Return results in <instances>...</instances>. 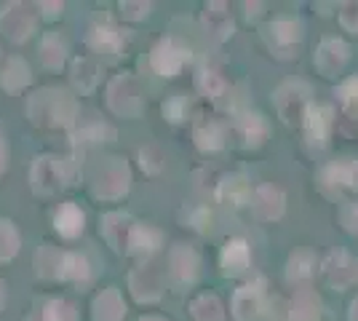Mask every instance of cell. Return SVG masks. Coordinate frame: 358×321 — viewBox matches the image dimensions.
Returning <instances> with one entry per match:
<instances>
[{"label":"cell","mask_w":358,"mask_h":321,"mask_svg":"<svg viewBox=\"0 0 358 321\" xmlns=\"http://www.w3.org/2000/svg\"><path fill=\"white\" fill-rule=\"evenodd\" d=\"M32 123L38 126H67L73 129L78 121V102L62 89H43V92L32 94L27 102Z\"/></svg>","instance_id":"obj_1"},{"label":"cell","mask_w":358,"mask_h":321,"mask_svg":"<svg viewBox=\"0 0 358 321\" xmlns=\"http://www.w3.org/2000/svg\"><path fill=\"white\" fill-rule=\"evenodd\" d=\"M139 321H164V319H158V316H145V319H139Z\"/></svg>","instance_id":"obj_50"},{"label":"cell","mask_w":358,"mask_h":321,"mask_svg":"<svg viewBox=\"0 0 358 321\" xmlns=\"http://www.w3.org/2000/svg\"><path fill=\"white\" fill-rule=\"evenodd\" d=\"M30 183L35 193H41V196H54V193H59L62 187L70 183V166H67V161L54 158V155L35 158L32 171H30Z\"/></svg>","instance_id":"obj_4"},{"label":"cell","mask_w":358,"mask_h":321,"mask_svg":"<svg viewBox=\"0 0 358 321\" xmlns=\"http://www.w3.org/2000/svg\"><path fill=\"white\" fill-rule=\"evenodd\" d=\"M107 105L115 115L123 118H136L142 113V92H139V83L129 73L113 78L110 86H107Z\"/></svg>","instance_id":"obj_5"},{"label":"cell","mask_w":358,"mask_h":321,"mask_svg":"<svg viewBox=\"0 0 358 321\" xmlns=\"http://www.w3.org/2000/svg\"><path fill=\"white\" fill-rule=\"evenodd\" d=\"M337 97L343 102V110L350 118H358V76L348 78L343 86L337 89Z\"/></svg>","instance_id":"obj_39"},{"label":"cell","mask_w":358,"mask_h":321,"mask_svg":"<svg viewBox=\"0 0 358 321\" xmlns=\"http://www.w3.org/2000/svg\"><path fill=\"white\" fill-rule=\"evenodd\" d=\"M217 199L227 206H243L252 201V185L243 174H227L217 187Z\"/></svg>","instance_id":"obj_21"},{"label":"cell","mask_w":358,"mask_h":321,"mask_svg":"<svg viewBox=\"0 0 358 321\" xmlns=\"http://www.w3.org/2000/svg\"><path fill=\"white\" fill-rule=\"evenodd\" d=\"M284 209H286V196L278 187L262 185V187H257L252 193V212L257 220L273 222V220H278L284 214Z\"/></svg>","instance_id":"obj_14"},{"label":"cell","mask_w":358,"mask_h":321,"mask_svg":"<svg viewBox=\"0 0 358 321\" xmlns=\"http://www.w3.org/2000/svg\"><path fill=\"white\" fill-rule=\"evenodd\" d=\"M265 311L262 284H246L233 294V316L236 321H259Z\"/></svg>","instance_id":"obj_13"},{"label":"cell","mask_w":358,"mask_h":321,"mask_svg":"<svg viewBox=\"0 0 358 321\" xmlns=\"http://www.w3.org/2000/svg\"><path fill=\"white\" fill-rule=\"evenodd\" d=\"M115 139V129L105 123L102 118H80L73 126V142H80V145H91V142H110Z\"/></svg>","instance_id":"obj_19"},{"label":"cell","mask_w":358,"mask_h":321,"mask_svg":"<svg viewBox=\"0 0 358 321\" xmlns=\"http://www.w3.org/2000/svg\"><path fill=\"white\" fill-rule=\"evenodd\" d=\"M331 107L327 105H310L308 110V115H305V131H308V139H310V145L315 148H324L327 145L329 134H331Z\"/></svg>","instance_id":"obj_16"},{"label":"cell","mask_w":358,"mask_h":321,"mask_svg":"<svg viewBox=\"0 0 358 321\" xmlns=\"http://www.w3.org/2000/svg\"><path fill=\"white\" fill-rule=\"evenodd\" d=\"M203 27L209 32L211 38H217V41H224V38H230L233 35V16L227 11V6L224 3H209L206 8H203Z\"/></svg>","instance_id":"obj_23"},{"label":"cell","mask_w":358,"mask_h":321,"mask_svg":"<svg viewBox=\"0 0 358 321\" xmlns=\"http://www.w3.org/2000/svg\"><path fill=\"white\" fill-rule=\"evenodd\" d=\"M62 257H64V252L43 244L35 252V273L41 276V278H59Z\"/></svg>","instance_id":"obj_31"},{"label":"cell","mask_w":358,"mask_h":321,"mask_svg":"<svg viewBox=\"0 0 358 321\" xmlns=\"http://www.w3.org/2000/svg\"><path fill=\"white\" fill-rule=\"evenodd\" d=\"M59 278L62 281H73V284H89L91 281L89 260H86L83 255H78V252H64Z\"/></svg>","instance_id":"obj_26"},{"label":"cell","mask_w":358,"mask_h":321,"mask_svg":"<svg viewBox=\"0 0 358 321\" xmlns=\"http://www.w3.org/2000/svg\"><path fill=\"white\" fill-rule=\"evenodd\" d=\"M139 161H142V169H145L148 174H161L166 166V155L158 145L142 148V150H139Z\"/></svg>","instance_id":"obj_40"},{"label":"cell","mask_w":358,"mask_h":321,"mask_svg":"<svg viewBox=\"0 0 358 321\" xmlns=\"http://www.w3.org/2000/svg\"><path fill=\"white\" fill-rule=\"evenodd\" d=\"M134 228H136V222L123 212H110L102 217V233H105L107 244L113 246L115 252H120V255L129 252Z\"/></svg>","instance_id":"obj_12"},{"label":"cell","mask_w":358,"mask_h":321,"mask_svg":"<svg viewBox=\"0 0 358 321\" xmlns=\"http://www.w3.org/2000/svg\"><path fill=\"white\" fill-rule=\"evenodd\" d=\"M129 183H131V171L123 158L107 155L99 158L96 164L89 169V187L94 199L102 201H115L129 193Z\"/></svg>","instance_id":"obj_2"},{"label":"cell","mask_w":358,"mask_h":321,"mask_svg":"<svg viewBox=\"0 0 358 321\" xmlns=\"http://www.w3.org/2000/svg\"><path fill=\"white\" fill-rule=\"evenodd\" d=\"M6 169V142H3V134H0V174Z\"/></svg>","instance_id":"obj_47"},{"label":"cell","mask_w":358,"mask_h":321,"mask_svg":"<svg viewBox=\"0 0 358 321\" xmlns=\"http://www.w3.org/2000/svg\"><path fill=\"white\" fill-rule=\"evenodd\" d=\"M91 316L94 321H123L126 319V303L120 297V292L115 287L110 290H102L94 303H91Z\"/></svg>","instance_id":"obj_17"},{"label":"cell","mask_w":358,"mask_h":321,"mask_svg":"<svg viewBox=\"0 0 358 321\" xmlns=\"http://www.w3.org/2000/svg\"><path fill=\"white\" fill-rule=\"evenodd\" d=\"M340 22H343L345 30L358 32V3H345L343 11H340Z\"/></svg>","instance_id":"obj_44"},{"label":"cell","mask_w":358,"mask_h":321,"mask_svg":"<svg viewBox=\"0 0 358 321\" xmlns=\"http://www.w3.org/2000/svg\"><path fill=\"white\" fill-rule=\"evenodd\" d=\"M348 57H350V48H348L345 41H340V38H327L318 46V51H315V70L324 78H337L340 70L345 67Z\"/></svg>","instance_id":"obj_10"},{"label":"cell","mask_w":358,"mask_h":321,"mask_svg":"<svg viewBox=\"0 0 358 321\" xmlns=\"http://www.w3.org/2000/svg\"><path fill=\"white\" fill-rule=\"evenodd\" d=\"M43 321H78V308L70 300H48L43 308Z\"/></svg>","instance_id":"obj_38"},{"label":"cell","mask_w":358,"mask_h":321,"mask_svg":"<svg viewBox=\"0 0 358 321\" xmlns=\"http://www.w3.org/2000/svg\"><path fill=\"white\" fill-rule=\"evenodd\" d=\"M129 290L139 303H155L164 294V271L155 260H145L129 276Z\"/></svg>","instance_id":"obj_8"},{"label":"cell","mask_w":358,"mask_h":321,"mask_svg":"<svg viewBox=\"0 0 358 321\" xmlns=\"http://www.w3.org/2000/svg\"><path fill=\"white\" fill-rule=\"evenodd\" d=\"M195 145H198V150H203V153H214V150H220L224 145V129L220 121H211V118H203V121L195 123Z\"/></svg>","instance_id":"obj_25"},{"label":"cell","mask_w":358,"mask_h":321,"mask_svg":"<svg viewBox=\"0 0 358 321\" xmlns=\"http://www.w3.org/2000/svg\"><path fill=\"white\" fill-rule=\"evenodd\" d=\"M27 83H30V67H27V62L22 59V57L8 59L6 70L0 73V86L6 92H22Z\"/></svg>","instance_id":"obj_30"},{"label":"cell","mask_w":358,"mask_h":321,"mask_svg":"<svg viewBox=\"0 0 358 321\" xmlns=\"http://www.w3.org/2000/svg\"><path fill=\"white\" fill-rule=\"evenodd\" d=\"M343 225L350 233H358V204H348L343 209Z\"/></svg>","instance_id":"obj_46"},{"label":"cell","mask_w":358,"mask_h":321,"mask_svg":"<svg viewBox=\"0 0 358 321\" xmlns=\"http://www.w3.org/2000/svg\"><path fill=\"white\" fill-rule=\"evenodd\" d=\"M164 115L169 118L171 123H179L187 118V99L185 97H171V99H166L164 102Z\"/></svg>","instance_id":"obj_41"},{"label":"cell","mask_w":358,"mask_h":321,"mask_svg":"<svg viewBox=\"0 0 358 321\" xmlns=\"http://www.w3.org/2000/svg\"><path fill=\"white\" fill-rule=\"evenodd\" d=\"M19 246H22V238H19V233H16L14 222L0 220V262L14 260Z\"/></svg>","instance_id":"obj_36"},{"label":"cell","mask_w":358,"mask_h":321,"mask_svg":"<svg viewBox=\"0 0 358 321\" xmlns=\"http://www.w3.org/2000/svg\"><path fill=\"white\" fill-rule=\"evenodd\" d=\"M3 303H6V284H3V278H0V311H3Z\"/></svg>","instance_id":"obj_49"},{"label":"cell","mask_w":358,"mask_h":321,"mask_svg":"<svg viewBox=\"0 0 358 321\" xmlns=\"http://www.w3.org/2000/svg\"><path fill=\"white\" fill-rule=\"evenodd\" d=\"M99 64L91 59V57H80V59L73 62V83L80 89L83 94H89L96 89V83H99Z\"/></svg>","instance_id":"obj_28"},{"label":"cell","mask_w":358,"mask_h":321,"mask_svg":"<svg viewBox=\"0 0 358 321\" xmlns=\"http://www.w3.org/2000/svg\"><path fill=\"white\" fill-rule=\"evenodd\" d=\"M201 271V257L198 252L185 244H177L169 252V276L174 284H193Z\"/></svg>","instance_id":"obj_11"},{"label":"cell","mask_w":358,"mask_h":321,"mask_svg":"<svg viewBox=\"0 0 358 321\" xmlns=\"http://www.w3.org/2000/svg\"><path fill=\"white\" fill-rule=\"evenodd\" d=\"M64 57H67V46L59 35H45L43 43H41V62H43L48 70H59L64 64Z\"/></svg>","instance_id":"obj_34"},{"label":"cell","mask_w":358,"mask_h":321,"mask_svg":"<svg viewBox=\"0 0 358 321\" xmlns=\"http://www.w3.org/2000/svg\"><path fill=\"white\" fill-rule=\"evenodd\" d=\"M62 11H64V3H59V0H51V3H41L38 6V14L43 16V19H59Z\"/></svg>","instance_id":"obj_45"},{"label":"cell","mask_w":358,"mask_h":321,"mask_svg":"<svg viewBox=\"0 0 358 321\" xmlns=\"http://www.w3.org/2000/svg\"><path fill=\"white\" fill-rule=\"evenodd\" d=\"M321 316V300L313 292L299 290L292 300V311H289V321H318Z\"/></svg>","instance_id":"obj_27"},{"label":"cell","mask_w":358,"mask_h":321,"mask_svg":"<svg viewBox=\"0 0 358 321\" xmlns=\"http://www.w3.org/2000/svg\"><path fill=\"white\" fill-rule=\"evenodd\" d=\"M187 48L179 46L174 38H164L152 46V54H150V64L158 76L164 78H174L182 70V64L187 62Z\"/></svg>","instance_id":"obj_9"},{"label":"cell","mask_w":358,"mask_h":321,"mask_svg":"<svg viewBox=\"0 0 358 321\" xmlns=\"http://www.w3.org/2000/svg\"><path fill=\"white\" fill-rule=\"evenodd\" d=\"M262 38L275 57L289 59V57H297L294 51L302 41V24L297 19H275L273 24L262 27Z\"/></svg>","instance_id":"obj_6"},{"label":"cell","mask_w":358,"mask_h":321,"mask_svg":"<svg viewBox=\"0 0 358 321\" xmlns=\"http://www.w3.org/2000/svg\"><path fill=\"white\" fill-rule=\"evenodd\" d=\"M252 265V252H249V244L243 238H233L227 241L222 249V273L224 276H241L249 271Z\"/></svg>","instance_id":"obj_22"},{"label":"cell","mask_w":358,"mask_h":321,"mask_svg":"<svg viewBox=\"0 0 358 321\" xmlns=\"http://www.w3.org/2000/svg\"><path fill=\"white\" fill-rule=\"evenodd\" d=\"M38 16H41L38 8L30 3H8L0 11V32H6V38H11L16 43H22L32 35Z\"/></svg>","instance_id":"obj_7"},{"label":"cell","mask_w":358,"mask_h":321,"mask_svg":"<svg viewBox=\"0 0 358 321\" xmlns=\"http://www.w3.org/2000/svg\"><path fill=\"white\" fill-rule=\"evenodd\" d=\"M236 131L246 148H259L268 137V123L259 113H246L236 121Z\"/></svg>","instance_id":"obj_24"},{"label":"cell","mask_w":358,"mask_h":321,"mask_svg":"<svg viewBox=\"0 0 358 321\" xmlns=\"http://www.w3.org/2000/svg\"><path fill=\"white\" fill-rule=\"evenodd\" d=\"M324 183L331 185H350L358 190V161L350 164H334V166L324 169Z\"/></svg>","instance_id":"obj_35"},{"label":"cell","mask_w":358,"mask_h":321,"mask_svg":"<svg viewBox=\"0 0 358 321\" xmlns=\"http://www.w3.org/2000/svg\"><path fill=\"white\" fill-rule=\"evenodd\" d=\"M273 102H275L281 121L289 126H299V123H305V115L310 110V89L302 80H289L273 94Z\"/></svg>","instance_id":"obj_3"},{"label":"cell","mask_w":358,"mask_h":321,"mask_svg":"<svg viewBox=\"0 0 358 321\" xmlns=\"http://www.w3.org/2000/svg\"><path fill=\"white\" fill-rule=\"evenodd\" d=\"M324 276L331 287L345 290L353 281H358V262L348 255V252H331L324 260Z\"/></svg>","instance_id":"obj_15"},{"label":"cell","mask_w":358,"mask_h":321,"mask_svg":"<svg viewBox=\"0 0 358 321\" xmlns=\"http://www.w3.org/2000/svg\"><path fill=\"white\" fill-rule=\"evenodd\" d=\"M83 225H86V214L80 212V206L73 204V201L62 204L57 214H54V228H57L62 238H78L83 233Z\"/></svg>","instance_id":"obj_20"},{"label":"cell","mask_w":358,"mask_h":321,"mask_svg":"<svg viewBox=\"0 0 358 321\" xmlns=\"http://www.w3.org/2000/svg\"><path fill=\"white\" fill-rule=\"evenodd\" d=\"M193 321H224V306L217 294H201L190 306Z\"/></svg>","instance_id":"obj_33"},{"label":"cell","mask_w":358,"mask_h":321,"mask_svg":"<svg viewBox=\"0 0 358 321\" xmlns=\"http://www.w3.org/2000/svg\"><path fill=\"white\" fill-rule=\"evenodd\" d=\"M350 321H358V297L353 300V306H350Z\"/></svg>","instance_id":"obj_48"},{"label":"cell","mask_w":358,"mask_h":321,"mask_svg":"<svg viewBox=\"0 0 358 321\" xmlns=\"http://www.w3.org/2000/svg\"><path fill=\"white\" fill-rule=\"evenodd\" d=\"M161 241H164L161 230L150 228V225H139V222H136L134 236H131V244H129V252H131V255H142V257H150L152 252H158Z\"/></svg>","instance_id":"obj_29"},{"label":"cell","mask_w":358,"mask_h":321,"mask_svg":"<svg viewBox=\"0 0 358 321\" xmlns=\"http://www.w3.org/2000/svg\"><path fill=\"white\" fill-rule=\"evenodd\" d=\"M150 3H120V16L123 19H131V22H139V19H145V16L150 14Z\"/></svg>","instance_id":"obj_43"},{"label":"cell","mask_w":358,"mask_h":321,"mask_svg":"<svg viewBox=\"0 0 358 321\" xmlns=\"http://www.w3.org/2000/svg\"><path fill=\"white\" fill-rule=\"evenodd\" d=\"M187 222L195 230H209L211 228V212L206 206H190L187 209Z\"/></svg>","instance_id":"obj_42"},{"label":"cell","mask_w":358,"mask_h":321,"mask_svg":"<svg viewBox=\"0 0 358 321\" xmlns=\"http://www.w3.org/2000/svg\"><path fill=\"white\" fill-rule=\"evenodd\" d=\"M89 43L96 51H105V54H120L126 46V32L115 27L113 22H102V24H94L89 32Z\"/></svg>","instance_id":"obj_18"},{"label":"cell","mask_w":358,"mask_h":321,"mask_svg":"<svg viewBox=\"0 0 358 321\" xmlns=\"http://www.w3.org/2000/svg\"><path fill=\"white\" fill-rule=\"evenodd\" d=\"M198 89L211 99H220L222 94H227V83L217 70H201L198 73Z\"/></svg>","instance_id":"obj_37"},{"label":"cell","mask_w":358,"mask_h":321,"mask_svg":"<svg viewBox=\"0 0 358 321\" xmlns=\"http://www.w3.org/2000/svg\"><path fill=\"white\" fill-rule=\"evenodd\" d=\"M315 273V257L313 252H308V249H297L292 257H289V265H286V278L289 281H308L310 276Z\"/></svg>","instance_id":"obj_32"}]
</instances>
